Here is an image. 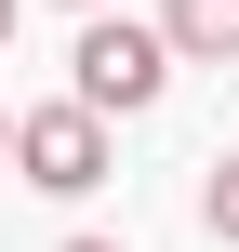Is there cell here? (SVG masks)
<instances>
[{"label":"cell","mask_w":239,"mask_h":252,"mask_svg":"<svg viewBox=\"0 0 239 252\" xmlns=\"http://www.w3.org/2000/svg\"><path fill=\"white\" fill-rule=\"evenodd\" d=\"M160 40L186 66H239V0H160Z\"/></svg>","instance_id":"3957f363"},{"label":"cell","mask_w":239,"mask_h":252,"mask_svg":"<svg viewBox=\"0 0 239 252\" xmlns=\"http://www.w3.org/2000/svg\"><path fill=\"white\" fill-rule=\"evenodd\" d=\"M200 226H213V239L239 252V146H226V159H213V173H200Z\"/></svg>","instance_id":"277c9868"},{"label":"cell","mask_w":239,"mask_h":252,"mask_svg":"<svg viewBox=\"0 0 239 252\" xmlns=\"http://www.w3.org/2000/svg\"><path fill=\"white\" fill-rule=\"evenodd\" d=\"M173 40H160V13H80V40H67V93L93 106V120H146L160 93H173Z\"/></svg>","instance_id":"6da1fadb"},{"label":"cell","mask_w":239,"mask_h":252,"mask_svg":"<svg viewBox=\"0 0 239 252\" xmlns=\"http://www.w3.org/2000/svg\"><path fill=\"white\" fill-rule=\"evenodd\" d=\"M13 13H27V0H0V53H13Z\"/></svg>","instance_id":"5b68a950"},{"label":"cell","mask_w":239,"mask_h":252,"mask_svg":"<svg viewBox=\"0 0 239 252\" xmlns=\"http://www.w3.org/2000/svg\"><path fill=\"white\" fill-rule=\"evenodd\" d=\"M53 252H120V239H53Z\"/></svg>","instance_id":"8992f818"},{"label":"cell","mask_w":239,"mask_h":252,"mask_svg":"<svg viewBox=\"0 0 239 252\" xmlns=\"http://www.w3.org/2000/svg\"><path fill=\"white\" fill-rule=\"evenodd\" d=\"M0 159H13V106H0Z\"/></svg>","instance_id":"52a82bcc"},{"label":"cell","mask_w":239,"mask_h":252,"mask_svg":"<svg viewBox=\"0 0 239 252\" xmlns=\"http://www.w3.org/2000/svg\"><path fill=\"white\" fill-rule=\"evenodd\" d=\"M67 13H120V0H67Z\"/></svg>","instance_id":"ba28073f"},{"label":"cell","mask_w":239,"mask_h":252,"mask_svg":"<svg viewBox=\"0 0 239 252\" xmlns=\"http://www.w3.org/2000/svg\"><path fill=\"white\" fill-rule=\"evenodd\" d=\"M120 120H93L80 93H53V106H13V186H40V199H93L106 186V146Z\"/></svg>","instance_id":"7a4b0ae2"}]
</instances>
